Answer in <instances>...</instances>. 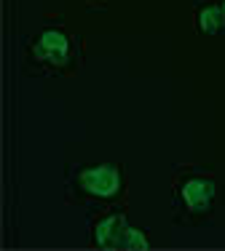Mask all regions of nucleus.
I'll return each mask as SVG.
<instances>
[{
  "label": "nucleus",
  "mask_w": 225,
  "mask_h": 251,
  "mask_svg": "<svg viewBox=\"0 0 225 251\" xmlns=\"http://www.w3.org/2000/svg\"><path fill=\"white\" fill-rule=\"evenodd\" d=\"M126 230H129L126 211L115 208V203H110L102 211L94 214L88 238H91V246H97V249H121Z\"/></svg>",
  "instance_id": "20e7f679"
},
{
  "label": "nucleus",
  "mask_w": 225,
  "mask_h": 251,
  "mask_svg": "<svg viewBox=\"0 0 225 251\" xmlns=\"http://www.w3.org/2000/svg\"><path fill=\"white\" fill-rule=\"evenodd\" d=\"M220 182L212 166H182L171 179V208L177 225H201L215 214Z\"/></svg>",
  "instance_id": "f03ea898"
},
{
  "label": "nucleus",
  "mask_w": 225,
  "mask_h": 251,
  "mask_svg": "<svg viewBox=\"0 0 225 251\" xmlns=\"http://www.w3.org/2000/svg\"><path fill=\"white\" fill-rule=\"evenodd\" d=\"M84 59V40L62 19H51L27 40V75H75Z\"/></svg>",
  "instance_id": "f257e3e1"
},
{
  "label": "nucleus",
  "mask_w": 225,
  "mask_h": 251,
  "mask_svg": "<svg viewBox=\"0 0 225 251\" xmlns=\"http://www.w3.org/2000/svg\"><path fill=\"white\" fill-rule=\"evenodd\" d=\"M126 193V171L121 163H84L70 176V201L75 203H118Z\"/></svg>",
  "instance_id": "7ed1b4c3"
},
{
  "label": "nucleus",
  "mask_w": 225,
  "mask_h": 251,
  "mask_svg": "<svg viewBox=\"0 0 225 251\" xmlns=\"http://www.w3.org/2000/svg\"><path fill=\"white\" fill-rule=\"evenodd\" d=\"M193 25L198 35H225V0H193Z\"/></svg>",
  "instance_id": "39448f33"
},
{
  "label": "nucleus",
  "mask_w": 225,
  "mask_h": 251,
  "mask_svg": "<svg viewBox=\"0 0 225 251\" xmlns=\"http://www.w3.org/2000/svg\"><path fill=\"white\" fill-rule=\"evenodd\" d=\"M121 249H126V251H145V249H150V235H147L145 230H134V227H129L126 235H123Z\"/></svg>",
  "instance_id": "423d86ee"
}]
</instances>
